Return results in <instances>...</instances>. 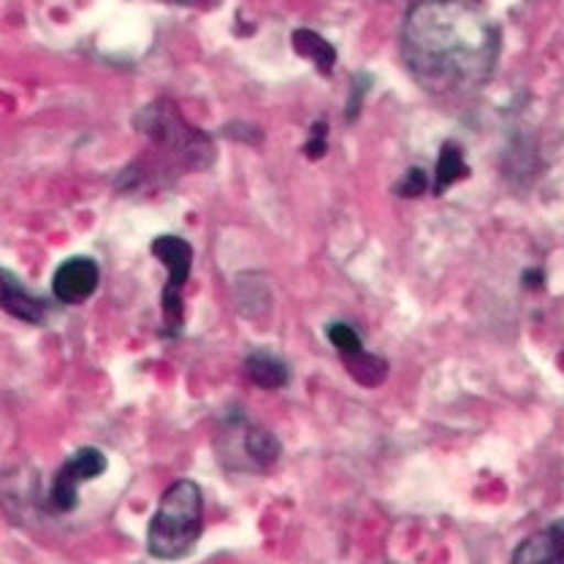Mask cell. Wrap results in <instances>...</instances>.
I'll return each mask as SVG.
<instances>
[{
    "mask_svg": "<svg viewBox=\"0 0 564 564\" xmlns=\"http://www.w3.org/2000/svg\"><path fill=\"white\" fill-rule=\"evenodd\" d=\"M98 282H101L98 263L87 256H74L57 267L52 278V293L61 304H82L98 291Z\"/></svg>",
    "mask_w": 564,
    "mask_h": 564,
    "instance_id": "cell-7",
    "label": "cell"
},
{
    "mask_svg": "<svg viewBox=\"0 0 564 564\" xmlns=\"http://www.w3.org/2000/svg\"><path fill=\"white\" fill-rule=\"evenodd\" d=\"M345 367H348V375L356 383H361L364 388H378L386 383L388 378V361L386 358L375 356V352L364 350L358 356L345 358Z\"/></svg>",
    "mask_w": 564,
    "mask_h": 564,
    "instance_id": "cell-14",
    "label": "cell"
},
{
    "mask_svg": "<svg viewBox=\"0 0 564 564\" xmlns=\"http://www.w3.org/2000/svg\"><path fill=\"white\" fill-rule=\"evenodd\" d=\"M0 310L14 315L17 321L31 323V326H39V323H44L46 317L44 299L33 296L31 291H25L22 282L11 272H6L3 267H0Z\"/></svg>",
    "mask_w": 564,
    "mask_h": 564,
    "instance_id": "cell-8",
    "label": "cell"
},
{
    "mask_svg": "<svg viewBox=\"0 0 564 564\" xmlns=\"http://www.w3.org/2000/svg\"><path fill=\"white\" fill-rule=\"evenodd\" d=\"M282 445L267 429L252 426L245 415H228L226 426H223V448L220 462L231 467L234 458H239L237 469H256V473H267L269 467L280 462Z\"/></svg>",
    "mask_w": 564,
    "mask_h": 564,
    "instance_id": "cell-5",
    "label": "cell"
},
{
    "mask_svg": "<svg viewBox=\"0 0 564 564\" xmlns=\"http://www.w3.org/2000/svg\"><path fill=\"white\" fill-rule=\"evenodd\" d=\"M540 282H543V272H527L524 274V285L540 288Z\"/></svg>",
    "mask_w": 564,
    "mask_h": 564,
    "instance_id": "cell-19",
    "label": "cell"
},
{
    "mask_svg": "<svg viewBox=\"0 0 564 564\" xmlns=\"http://www.w3.org/2000/svg\"><path fill=\"white\" fill-rule=\"evenodd\" d=\"M304 155L310 158V161H321L323 155L328 152V126L323 120H317L313 128H310V139L307 144H304Z\"/></svg>",
    "mask_w": 564,
    "mask_h": 564,
    "instance_id": "cell-17",
    "label": "cell"
},
{
    "mask_svg": "<svg viewBox=\"0 0 564 564\" xmlns=\"http://www.w3.org/2000/svg\"><path fill=\"white\" fill-rule=\"evenodd\" d=\"M429 187H432L429 174L423 172V169H410V172L404 174V180L397 185V193L402 198H415V196H421V193H426Z\"/></svg>",
    "mask_w": 564,
    "mask_h": 564,
    "instance_id": "cell-18",
    "label": "cell"
},
{
    "mask_svg": "<svg viewBox=\"0 0 564 564\" xmlns=\"http://www.w3.org/2000/svg\"><path fill=\"white\" fill-rule=\"evenodd\" d=\"M204 532V494L193 480H176L163 494L150 529H147V551L163 562L182 560L196 549Z\"/></svg>",
    "mask_w": 564,
    "mask_h": 564,
    "instance_id": "cell-3",
    "label": "cell"
},
{
    "mask_svg": "<svg viewBox=\"0 0 564 564\" xmlns=\"http://www.w3.org/2000/svg\"><path fill=\"white\" fill-rule=\"evenodd\" d=\"M291 44H293V50H296L299 57H304V61L313 63V66L317 68V74L321 76L334 74V66H337V50H334L332 41L323 39L321 33L310 31V28H299V31H293Z\"/></svg>",
    "mask_w": 564,
    "mask_h": 564,
    "instance_id": "cell-12",
    "label": "cell"
},
{
    "mask_svg": "<svg viewBox=\"0 0 564 564\" xmlns=\"http://www.w3.org/2000/svg\"><path fill=\"white\" fill-rule=\"evenodd\" d=\"M150 250L169 272V280L161 293L163 337H176L185 326V285L193 272V247L187 239L163 234V237L152 239Z\"/></svg>",
    "mask_w": 564,
    "mask_h": 564,
    "instance_id": "cell-4",
    "label": "cell"
},
{
    "mask_svg": "<svg viewBox=\"0 0 564 564\" xmlns=\"http://www.w3.org/2000/svg\"><path fill=\"white\" fill-rule=\"evenodd\" d=\"M402 57L432 96H467L491 79L499 33L478 0H419L404 20Z\"/></svg>",
    "mask_w": 564,
    "mask_h": 564,
    "instance_id": "cell-1",
    "label": "cell"
},
{
    "mask_svg": "<svg viewBox=\"0 0 564 564\" xmlns=\"http://www.w3.org/2000/svg\"><path fill=\"white\" fill-rule=\"evenodd\" d=\"M109 467L104 451L98 448H79L74 451L63 467L57 469L55 480H52V489L46 494V508L52 513H70L79 505V489L87 480L101 478Z\"/></svg>",
    "mask_w": 564,
    "mask_h": 564,
    "instance_id": "cell-6",
    "label": "cell"
},
{
    "mask_svg": "<svg viewBox=\"0 0 564 564\" xmlns=\"http://www.w3.org/2000/svg\"><path fill=\"white\" fill-rule=\"evenodd\" d=\"M234 302H237L239 315L252 323L269 321L272 313V293H269L267 280L256 272H247L234 285Z\"/></svg>",
    "mask_w": 564,
    "mask_h": 564,
    "instance_id": "cell-10",
    "label": "cell"
},
{
    "mask_svg": "<svg viewBox=\"0 0 564 564\" xmlns=\"http://www.w3.org/2000/svg\"><path fill=\"white\" fill-rule=\"evenodd\" d=\"M326 337H328V343L334 345V348H337V352H339V358H352V356H358V352H364L367 348H364V343H361V337H358V332L352 326H348V323H328V328H326Z\"/></svg>",
    "mask_w": 564,
    "mask_h": 564,
    "instance_id": "cell-15",
    "label": "cell"
},
{
    "mask_svg": "<svg viewBox=\"0 0 564 564\" xmlns=\"http://www.w3.org/2000/svg\"><path fill=\"white\" fill-rule=\"evenodd\" d=\"M133 128L150 141L152 152L158 155V166L169 176H182V172H207L215 163V141L202 128L191 126L169 98H158V101L139 109L133 117Z\"/></svg>",
    "mask_w": 564,
    "mask_h": 564,
    "instance_id": "cell-2",
    "label": "cell"
},
{
    "mask_svg": "<svg viewBox=\"0 0 564 564\" xmlns=\"http://www.w3.org/2000/svg\"><path fill=\"white\" fill-rule=\"evenodd\" d=\"M369 87H372V76L369 74H356L350 82V96H348V109H345V120L352 122L358 120V115H361V106H364V96L369 93Z\"/></svg>",
    "mask_w": 564,
    "mask_h": 564,
    "instance_id": "cell-16",
    "label": "cell"
},
{
    "mask_svg": "<svg viewBox=\"0 0 564 564\" xmlns=\"http://www.w3.org/2000/svg\"><path fill=\"white\" fill-rule=\"evenodd\" d=\"M510 564H564V529L554 524L529 534Z\"/></svg>",
    "mask_w": 564,
    "mask_h": 564,
    "instance_id": "cell-9",
    "label": "cell"
},
{
    "mask_svg": "<svg viewBox=\"0 0 564 564\" xmlns=\"http://www.w3.org/2000/svg\"><path fill=\"white\" fill-rule=\"evenodd\" d=\"M245 372L247 378H250L258 388H263V391H280V388L291 383L288 364L269 350L250 352L245 361Z\"/></svg>",
    "mask_w": 564,
    "mask_h": 564,
    "instance_id": "cell-11",
    "label": "cell"
},
{
    "mask_svg": "<svg viewBox=\"0 0 564 564\" xmlns=\"http://www.w3.org/2000/svg\"><path fill=\"white\" fill-rule=\"evenodd\" d=\"M467 176H469V166H467V158H464V147L456 144V141H445V144L440 147L432 193L434 196H443L451 185H456L458 180H467Z\"/></svg>",
    "mask_w": 564,
    "mask_h": 564,
    "instance_id": "cell-13",
    "label": "cell"
}]
</instances>
